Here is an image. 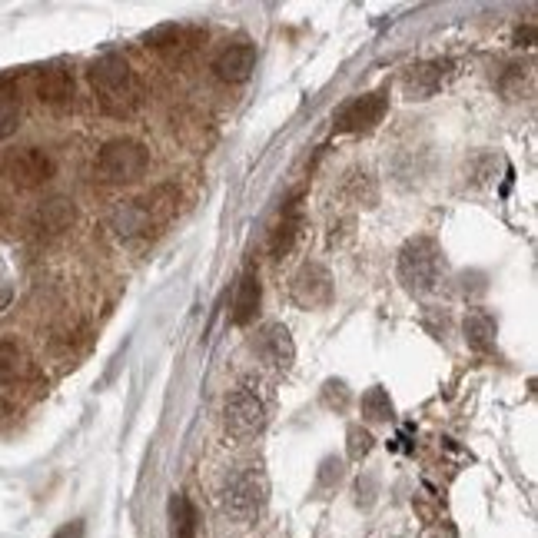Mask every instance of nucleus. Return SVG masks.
<instances>
[{
	"label": "nucleus",
	"mask_w": 538,
	"mask_h": 538,
	"mask_svg": "<svg viewBox=\"0 0 538 538\" xmlns=\"http://www.w3.org/2000/svg\"><path fill=\"white\" fill-rule=\"evenodd\" d=\"M90 87L97 93L100 107L107 110L110 117H130L143 100L140 80L133 74V67L127 64V57H120V54H107V57L93 60Z\"/></svg>",
	"instance_id": "obj_1"
},
{
	"label": "nucleus",
	"mask_w": 538,
	"mask_h": 538,
	"mask_svg": "<svg viewBox=\"0 0 538 538\" xmlns=\"http://www.w3.org/2000/svg\"><path fill=\"white\" fill-rule=\"evenodd\" d=\"M266 475L260 469H243L226 479L220 489V509L236 522H253L266 505Z\"/></svg>",
	"instance_id": "obj_2"
},
{
	"label": "nucleus",
	"mask_w": 538,
	"mask_h": 538,
	"mask_svg": "<svg viewBox=\"0 0 538 538\" xmlns=\"http://www.w3.org/2000/svg\"><path fill=\"white\" fill-rule=\"evenodd\" d=\"M439 269H442V253L436 240L429 236H416L402 246L399 253V279L409 293H429L439 283Z\"/></svg>",
	"instance_id": "obj_3"
},
{
	"label": "nucleus",
	"mask_w": 538,
	"mask_h": 538,
	"mask_svg": "<svg viewBox=\"0 0 538 538\" xmlns=\"http://www.w3.org/2000/svg\"><path fill=\"white\" fill-rule=\"evenodd\" d=\"M150 167V153L140 140L130 137H117L110 143H103L100 157H97V170L103 180L110 183H133L140 180Z\"/></svg>",
	"instance_id": "obj_4"
},
{
	"label": "nucleus",
	"mask_w": 538,
	"mask_h": 538,
	"mask_svg": "<svg viewBox=\"0 0 538 538\" xmlns=\"http://www.w3.org/2000/svg\"><path fill=\"white\" fill-rule=\"evenodd\" d=\"M223 426L236 439H250L266 426V402L250 386L233 389L223 402Z\"/></svg>",
	"instance_id": "obj_5"
},
{
	"label": "nucleus",
	"mask_w": 538,
	"mask_h": 538,
	"mask_svg": "<svg viewBox=\"0 0 538 538\" xmlns=\"http://www.w3.org/2000/svg\"><path fill=\"white\" fill-rule=\"evenodd\" d=\"M54 173H57L54 157L40 147H20L4 157V177L14 186H20V190H37V186L54 180Z\"/></svg>",
	"instance_id": "obj_6"
},
{
	"label": "nucleus",
	"mask_w": 538,
	"mask_h": 538,
	"mask_svg": "<svg viewBox=\"0 0 538 538\" xmlns=\"http://www.w3.org/2000/svg\"><path fill=\"white\" fill-rule=\"evenodd\" d=\"M389 110V97L386 90H372V93H362V97L349 100L336 117V130L339 133H369L376 123L386 117Z\"/></svg>",
	"instance_id": "obj_7"
},
{
	"label": "nucleus",
	"mask_w": 538,
	"mask_h": 538,
	"mask_svg": "<svg viewBox=\"0 0 538 538\" xmlns=\"http://www.w3.org/2000/svg\"><path fill=\"white\" fill-rule=\"evenodd\" d=\"M293 303L303 309H323L333 303V276L323 263H306L299 273L293 276Z\"/></svg>",
	"instance_id": "obj_8"
},
{
	"label": "nucleus",
	"mask_w": 538,
	"mask_h": 538,
	"mask_svg": "<svg viewBox=\"0 0 538 538\" xmlns=\"http://www.w3.org/2000/svg\"><path fill=\"white\" fill-rule=\"evenodd\" d=\"M74 220H77L74 200H67V196H50V200H44L34 210L30 226H34L37 236H60L74 226Z\"/></svg>",
	"instance_id": "obj_9"
},
{
	"label": "nucleus",
	"mask_w": 538,
	"mask_h": 538,
	"mask_svg": "<svg viewBox=\"0 0 538 538\" xmlns=\"http://www.w3.org/2000/svg\"><path fill=\"white\" fill-rule=\"evenodd\" d=\"M253 67H256L253 44H230L213 60V74L220 77L223 84H243V80L253 74Z\"/></svg>",
	"instance_id": "obj_10"
},
{
	"label": "nucleus",
	"mask_w": 538,
	"mask_h": 538,
	"mask_svg": "<svg viewBox=\"0 0 538 538\" xmlns=\"http://www.w3.org/2000/svg\"><path fill=\"white\" fill-rule=\"evenodd\" d=\"M446 77H449V64H442V60H429V64L409 67V74L402 77V87H406L409 100H429L432 93L442 90Z\"/></svg>",
	"instance_id": "obj_11"
},
{
	"label": "nucleus",
	"mask_w": 538,
	"mask_h": 538,
	"mask_svg": "<svg viewBox=\"0 0 538 538\" xmlns=\"http://www.w3.org/2000/svg\"><path fill=\"white\" fill-rule=\"evenodd\" d=\"M256 353H260L269 366H276V369H289L296 362V346H293V336H289V329L286 326H266L260 339H256Z\"/></svg>",
	"instance_id": "obj_12"
},
{
	"label": "nucleus",
	"mask_w": 538,
	"mask_h": 538,
	"mask_svg": "<svg viewBox=\"0 0 538 538\" xmlns=\"http://www.w3.org/2000/svg\"><path fill=\"white\" fill-rule=\"evenodd\" d=\"M299 230H303V213H299V196H293V200L283 206L279 223L273 226V236H269V253H273L276 260H283V256L296 246Z\"/></svg>",
	"instance_id": "obj_13"
},
{
	"label": "nucleus",
	"mask_w": 538,
	"mask_h": 538,
	"mask_svg": "<svg viewBox=\"0 0 538 538\" xmlns=\"http://www.w3.org/2000/svg\"><path fill=\"white\" fill-rule=\"evenodd\" d=\"M37 97L47 107H64L74 100V77L64 67H44L37 74Z\"/></svg>",
	"instance_id": "obj_14"
},
{
	"label": "nucleus",
	"mask_w": 538,
	"mask_h": 538,
	"mask_svg": "<svg viewBox=\"0 0 538 538\" xmlns=\"http://www.w3.org/2000/svg\"><path fill=\"white\" fill-rule=\"evenodd\" d=\"M110 226H113V233L123 236V240H133V236L150 230L153 216L143 200H130V203H120L117 210L110 213Z\"/></svg>",
	"instance_id": "obj_15"
},
{
	"label": "nucleus",
	"mask_w": 538,
	"mask_h": 538,
	"mask_svg": "<svg viewBox=\"0 0 538 538\" xmlns=\"http://www.w3.org/2000/svg\"><path fill=\"white\" fill-rule=\"evenodd\" d=\"M260 296H263L260 276L250 269V273H243L240 286H236V299H233V323L236 326H250L253 323L256 309H260Z\"/></svg>",
	"instance_id": "obj_16"
},
{
	"label": "nucleus",
	"mask_w": 538,
	"mask_h": 538,
	"mask_svg": "<svg viewBox=\"0 0 538 538\" xmlns=\"http://www.w3.org/2000/svg\"><path fill=\"white\" fill-rule=\"evenodd\" d=\"M462 333H465L469 349H475V353H489L495 346V319L485 313V309H472L462 323Z\"/></svg>",
	"instance_id": "obj_17"
},
{
	"label": "nucleus",
	"mask_w": 538,
	"mask_h": 538,
	"mask_svg": "<svg viewBox=\"0 0 538 538\" xmlns=\"http://www.w3.org/2000/svg\"><path fill=\"white\" fill-rule=\"evenodd\" d=\"M30 359L17 343L10 339H0V386H10V382H20L27 376Z\"/></svg>",
	"instance_id": "obj_18"
},
{
	"label": "nucleus",
	"mask_w": 538,
	"mask_h": 538,
	"mask_svg": "<svg viewBox=\"0 0 538 538\" xmlns=\"http://www.w3.org/2000/svg\"><path fill=\"white\" fill-rule=\"evenodd\" d=\"M359 412H362V419L366 422H389L392 419V399H389V392L382 389V386H372L362 392V399H359Z\"/></svg>",
	"instance_id": "obj_19"
},
{
	"label": "nucleus",
	"mask_w": 538,
	"mask_h": 538,
	"mask_svg": "<svg viewBox=\"0 0 538 538\" xmlns=\"http://www.w3.org/2000/svg\"><path fill=\"white\" fill-rule=\"evenodd\" d=\"M20 97L14 90H7V87H0V140H7V137H14L17 127H20Z\"/></svg>",
	"instance_id": "obj_20"
},
{
	"label": "nucleus",
	"mask_w": 538,
	"mask_h": 538,
	"mask_svg": "<svg viewBox=\"0 0 538 538\" xmlns=\"http://www.w3.org/2000/svg\"><path fill=\"white\" fill-rule=\"evenodd\" d=\"M170 515H173V529H177V538H190L196 532V509L186 495H173L170 502Z\"/></svg>",
	"instance_id": "obj_21"
},
{
	"label": "nucleus",
	"mask_w": 538,
	"mask_h": 538,
	"mask_svg": "<svg viewBox=\"0 0 538 538\" xmlns=\"http://www.w3.org/2000/svg\"><path fill=\"white\" fill-rule=\"evenodd\" d=\"M349 402H353V392H349V386L343 379H326L323 386V406L333 409V412H346Z\"/></svg>",
	"instance_id": "obj_22"
},
{
	"label": "nucleus",
	"mask_w": 538,
	"mask_h": 538,
	"mask_svg": "<svg viewBox=\"0 0 538 538\" xmlns=\"http://www.w3.org/2000/svg\"><path fill=\"white\" fill-rule=\"evenodd\" d=\"M346 439H349V459H353V462H362V459H366V455L372 452V446H376L372 432L362 429V426H349Z\"/></svg>",
	"instance_id": "obj_23"
},
{
	"label": "nucleus",
	"mask_w": 538,
	"mask_h": 538,
	"mask_svg": "<svg viewBox=\"0 0 538 538\" xmlns=\"http://www.w3.org/2000/svg\"><path fill=\"white\" fill-rule=\"evenodd\" d=\"M346 196H356V203L376 206V183H372L369 173H353L346 183Z\"/></svg>",
	"instance_id": "obj_24"
},
{
	"label": "nucleus",
	"mask_w": 538,
	"mask_h": 538,
	"mask_svg": "<svg viewBox=\"0 0 538 538\" xmlns=\"http://www.w3.org/2000/svg\"><path fill=\"white\" fill-rule=\"evenodd\" d=\"M339 479H343V462L339 459H323V465H319V479H316V489L319 492H329L336 489Z\"/></svg>",
	"instance_id": "obj_25"
},
{
	"label": "nucleus",
	"mask_w": 538,
	"mask_h": 538,
	"mask_svg": "<svg viewBox=\"0 0 538 538\" xmlns=\"http://www.w3.org/2000/svg\"><path fill=\"white\" fill-rule=\"evenodd\" d=\"M54 538H84V522H67L54 532Z\"/></svg>",
	"instance_id": "obj_26"
},
{
	"label": "nucleus",
	"mask_w": 538,
	"mask_h": 538,
	"mask_svg": "<svg viewBox=\"0 0 538 538\" xmlns=\"http://www.w3.org/2000/svg\"><path fill=\"white\" fill-rule=\"evenodd\" d=\"M10 303V283H7V269L0 263V309Z\"/></svg>",
	"instance_id": "obj_27"
}]
</instances>
